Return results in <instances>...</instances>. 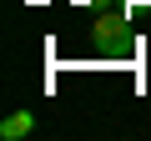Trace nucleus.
I'll return each instance as SVG.
<instances>
[{
	"label": "nucleus",
	"mask_w": 151,
	"mask_h": 141,
	"mask_svg": "<svg viewBox=\"0 0 151 141\" xmlns=\"http://www.w3.org/2000/svg\"><path fill=\"white\" fill-rule=\"evenodd\" d=\"M91 45H96L101 55H131V50H136L131 20H126V10H121V5L96 15V25H91Z\"/></svg>",
	"instance_id": "1"
},
{
	"label": "nucleus",
	"mask_w": 151,
	"mask_h": 141,
	"mask_svg": "<svg viewBox=\"0 0 151 141\" xmlns=\"http://www.w3.org/2000/svg\"><path fill=\"white\" fill-rule=\"evenodd\" d=\"M35 131V111H10L5 121H0V141H20Z\"/></svg>",
	"instance_id": "2"
},
{
	"label": "nucleus",
	"mask_w": 151,
	"mask_h": 141,
	"mask_svg": "<svg viewBox=\"0 0 151 141\" xmlns=\"http://www.w3.org/2000/svg\"><path fill=\"white\" fill-rule=\"evenodd\" d=\"M126 5H146V0H126Z\"/></svg>",
	"instance_id": "3"
}]
</instances>
